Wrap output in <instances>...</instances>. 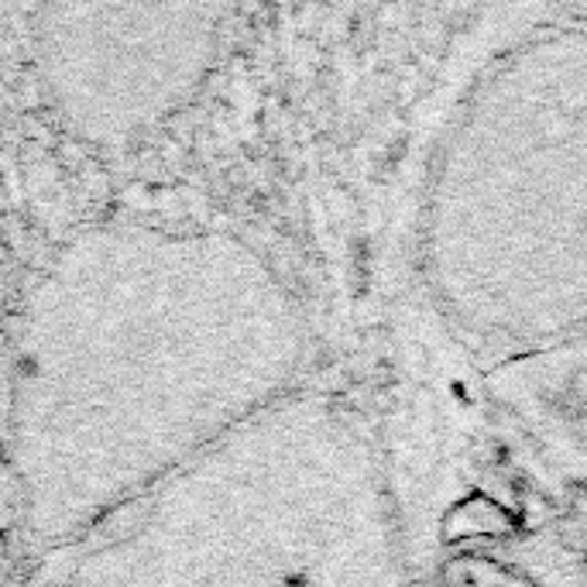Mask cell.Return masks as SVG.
<instances>
[{"instance_id":"obj_2","label":"cell","mask_w":587,"mask_h":587,"mask_svg":"<svg viewBox=\"0 0 587 587\" xmlns=\"http://www.w3.org/2000/svg\"><path fill=\"white\" fill-rule=\"evenodd\" d=\"M55 587H409L365 416L296 388L59 553Z\"/></svg>"},{"instance_id":"obj_1","label":"cell","mask_w":587,"mask_h":587,"mask_svg":"<svg viewBox=\"0 0 587 587\" xmlns=\"http://www.w3.org/2000/svg\"><path fill=\"white\" fill-rule=\"evenodd\" d=\"M309 320L224 230L97 224L31 279L0 358V481L17 539L66 553L299 388Z\"/></svg>"},{"instance_id":"obj_3","label":"cell","mask_w":587,"mask_h":587,"mask_svg":"<svg viewBox=\"0 0 587 587\" xmlns=\"http://www.w3.org/2000/svg\"><path fill=\"white\" fill-rule=\"evenodd\" d=\"M436 299L471 347L587 333V35L506 55L450 124L426 206Z\"/></svg>"},{"instance_id":"obj_4","label":"cell","mask_w":587,"mask_h":587,"mask_svg":"<svg viewBox=\"0 0 587 587\" xmlns=\"http://www.w3.org/2000/svg\"><path fill=\"white\" fill-rule=\"evenodd\" d=\"M234 0H38L35 69L62 131L135 149L217 69Z\"/></svg>"}]
</instances>
